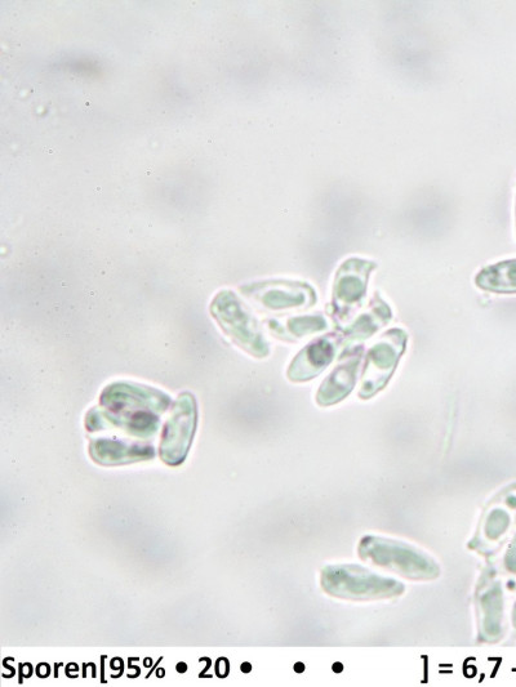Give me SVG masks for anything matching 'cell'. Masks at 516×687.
Instances as JSON below:
<instances>
[{"label": "cell", "instance_id": "12", "mask_svg": "<svg viewBox=\"0 0 516 687\" xmlns=\"http://www.w3.org/2000/svg\"><path fill=\"white\" fill-rule=\"evenodd\" d=\"M391 319H393V312H391L390 306L382 300L380 294L376 293L369 303L367 311L360 315L355 323L346 330L345 338H342V341H366L382 327L389 324Z\"/></svg>", "mask_w": 516, "mask_h": 687}, {"label": "cell", "instance_id": "17", "mask_svg": "<svg viewBox=\"0 0 516 687\" xmlns=\"http://www.w3.org/2000/svg\"><path fill=\"white\" fill-rule=\"evenodd\" d=\"M505 562H506V568L509 569L510 571H513V573H515V571H516V535H515L513 543H511V546L509 548V552H507Z\"/></svg>", "mask_w": 516, "mask_h": 687}, {"label": "cell", "instance_id": "7", "mask_svg": "<svg viewBox=\"0 0 516 687\" xmlns=\"http://www.w3.org/2000/svg\"><path fill=\"white\" fill-rule=\"evenodd\" d=\"M198 423L197 401L190 392H182L177 399L171 418L168 419L162 444L160 458L169 466H179L188 457Z\"/></svg>", "mask_w": 516, "mask_h": 687}, {"label": "cell", "instance_id": "11", "mask_svg": "<svg viewBox=\"0 0 516 687\" xmlns=\"http://www.w3.org/2000/svg\"><path fill=\"white\" fill-rule=\"evenodd\" d=\"M92 459L105 466L124 465L150 459L154 455L153 446L117 439H97L92 441Z\"/></svg>", "mask_w": 516, "mask_h": 687}, {"label": "cell", "instance_id": "16", "mask_svg": "<svg viewBox=\"0 0 516 687\" xmlns=\"http://www.w3.org/2000/svg\"><path fill=\"white\" fill-rule=\"evenodd\" d=\"M510 517L507 512L496 508L488 515L486 521V526H484V533H486L487 538L491 541H497L502 534L506 533L507 528H509Z\"/></svg>", "mask_w": 516, "mask_h": 687}, {"label": "cell", "instance_id": "2", "mask_svg": "<svg viewBox=\"0 0 516 687\" xmlns=\"http://www.w3.org/2000/svg\"><path fill=\"white\" fill-rule=\"evenodd\" d=\"M359 556L369 564L394 571L413 581H431L440 574L439 566L433 557L393 539L368 535L360 541Z\"/></svg>", "mask_w": 516, "mask_h": 687}, {"label": "cell", "instance_id": "1", "mask_svg": "<svg viewBox=\"0 0 516 687\" xmlns=\"http://www.w3.org/2000/svg\"><path fill=\"white\" fill-rule=\"evenodd\" d=\"M171 401V397L154 387L132 382L111 383L101 394L105 410L92 409L88 413V431L97 432L110 425L149 439L157 434L159 416L166 412Z\"/></svg>", "mask_w": 516, "mask_h": 687}, {"label": "cell", "instance_id": "10", "mask_svg": "<svg viewBox=\"0 0 516 687\" xmlns=\"http://www.w3.org/2000/svg\"><path fill=\"white\" fill-rule=\"evenodd\" d=\"M362 358V346L355 347L341 356L340 364L324 379L318 390L317 403L320 407H332L350 395L357 383Z\"/></svg>", "mask_w": 516, "mask_h": 687}, {"label": "cell", "instance_id": "13", "mask_svg": "<svg viewBox=\"0 0 516 687\" xmlns=\"http://www.w3.org/2000/svg\"><path fill=\"white\" fill-rule=\"evenodd\" d=\"M475 284L486 292L516 293V260L502 261L486 267L475 278Z\"/></svg>", "mask_w": 516, "mask_h": 687}, {"label": "cell", "instance_id": "14", "mask_svg": "<svg viewBox=\"0 0 516 687\" xmlns=\"http://www.w3.org/2000/svg\"><path fill=\"white\" fill-rule=\"evenodd\" d=\"M269 327L273 330L274 336L286 341H296L311 334L326 332L328 323L322 315L298 316L292 318L284 325H279L277 321H270Z\"/></svg>", "mask_w": 516, "mask_h": 687}, {"label": "cell", "instance_id": "4", "mask_svg": "<svg viewBox=\"0 0 516 687\" xmlns=\"http://www.w3.org/2000/svg\"><path fill=\"white\" fill-rule=\"evenodd\" d=\"M211 315L226 336L233 339L240 349L253 358H268L269 343L262 334L258 321L244 307L237 294L231 291L217 294L211 303Z\"/></svg>", "mask_w": 516, "mask_h": 687}, {"label": "cell", "instance_id": "3", "mask_svg": "<svg viewBox=\"0 0 516 687\" xmlns=\"http://www.w3.org/2000/svg\"><path fill=\"white\" fill-rule=\"evenodd\" d=\"M323 590L337 599L371 601L402 595L404 586L357 565L327 566L322 571Z\"/></svg>", "mask_w": 516, "mask_h": 687}, {"label": "cell", "instance_id": "5", "mask_svg": "<svg viewBox=\"0 0 516 687\" xmlns=\"http://www.w3.org/2000/svg\"><path fill=\"white\" fill-rule=\"evenodd\" d=\"M408 334L402 329H391L368 351L359 397L371 399L384 390L407 349Z\"/></svg>", "mask_w": 516, "mask_h": 687}, {"label": "cell", "instance_id": "8", "mask_svg": "<svg viewBox=\"0 0 516 687\" xmlns=\"http://www.w3.org/2000/svg\"><path fill=\"white\" fill-rule=\"evenodd\" d=\"M242 291L270 311L306 310L318 300L314 288L301 281H262L247 285Z\"/></svg>", "mask_w": 516, "mask_h": 687}, {"label": "cell", "instance_id": "15", "mask_svg": "<svg viewBox=\"0 0 516 687\" xmlns=\"http://www.w3.org/2000/svg\"><path fill=\"white\" fill-rule=\"evenodd\" d=\"M482 608V632L487 639H495L501 633L502 595L500 588L492 587L480 599Z\"/></svg>", "mask_w": 516, "mask_h": 687}, {"label": "cell", "instance_id": "18", "mask_svg": "<svg viewBox=\"0 0 516 687\" xmlns=\"http://www.w3.org/2000/svg\"><path fill=\"white\" fill-rule=\"evenodd\" d=\"M514 623H515V626H516V606H515V610H514Z\"/></svg>", "mask_w": 516, "mask_h": 687}, {"label": "cell", "instance_id": "6", "mask_svg": "<svg viewBox=\"0 0 516 687\" xmlns=\"http://www.w3.org/2000/svg\"><path fill=\"white\" fill-rule=\"evenodd\" d=\"M377 267L375 262L349 258L337 270L332 289L331 315L346 323L366 298L368 279Z\"/></svg>", "mask_w": 516, "mask_h": 687}, {"label": "cell", "instance_id": "9", "mask_svg": "<svg viewBox=\"0 0 516 687\" xmlns=\"http://www.w3.org/2000/svg\"><path fill=\"white\" fill-rule=\"evenodd\" d=\"M341 341L342 337L332 333L315 339L314 342L305 346L289 365L287 372L289 381L308 382L320 376L335 359Z\"/></svg>", "mask_w": 516, "mask_h": 687}]
</instances>
